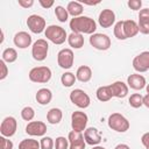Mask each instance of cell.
<instances>
[{
	"label": "cell",
	"mask_w": 149,
	"mask_h": 149,
	"mask_svg": "<svg viewBox=\"0 0 149 149\" xmlns=\"http://www.w3.org/2000/svg\"><path fill=\"white\" fill-rule=\"evenodd\" d=\"M70 28L72 33L77 34H90L93 35L95 34L97 30V22L90 17V16H78V17H72L70 21Z\"/></svg>",
	"instance_id": "obj_1"
},
{
	"label": "cell",
	"mask_w": 149,
	"mask_h": 149,
	"mask_svg": "<svg viewBox=\"0 0 149 149\" xmlns=\"http://www.w3.org/2000/svg\"><path fill=\"white\" fill-rule=\"evenodd\" d=\"M44 35H45L47 40H49L54 44H63L65 41H68V34H66L65 29L62 28L61 26H56V24L48 26L44 31Z\"/></svg>",
	"instance_id": "obj_2"
},
{
	"label": "cell",
	"mask_w": 149,
	"mask_h": 149,
	"mask_svg": "<svg viewBox=\"0 0 149 149\" xmlns=\"http://www.w3.org/2000/svg\"><path fill=\"white\" fill-rule=\"evenodd\" d=\"M129 121L120 113H113L108 116V127L118 133H125L129 129Z\"/></svg>",
	"instance_id": "obj_3"
},
{
	"label": "cell",
	"mask_w": 149,
	"mask_h": 149,
	"mask_svg": "<svg viewBox=\"0 0 149 149\" xmlns=\"http://www.w3.org/2000/svg\"><path fill=\"white\" fill-rule=\"evenodd\" d=\"M28 76H29V79L33 83L44 84V83H48L51 79L52 72H51L50 68H48V66H36V68H33L29 71Z\"/></svg>",
	"instance_id": "obj_4"
},
{
	"label": "cell",
	"mask_w": 149,
	"mask_h": 149,
	"mask_svg": "<svg viewBox=\"0 0 149 149\" xmlns=\"http://www.w3.org/2000/svg\"><path fill=\"white\" fill-rule=\"evenodd\" d=\"M48 51H49V44L43 38L35 41L33 47H31V56L37 62L44 61L48 56Z\"/></svg>",
	"instance_id": "obj_5"
},
{
	"label": "cell",
	"mask_w": 149,
	"mask_h": 149,
	"mask_svg": "<svg viewBox=\"0 0 149 149\" xmlns=\"http://www.w3.org/2000/svg\"><path fill=\"white\" fill-rule=\"evenodd\" d=\"M70 100L73 105H76L79 108H87L91 104L90 95L81 88H74L73 91H71Z\"/></svg>",
	"instance_id": "obj_6"
},
{
	"label": "cell",
	"mask_w": 149,
	"mask_h": 149,
	"mask_svg": "<svg viewBox=\"0 0 149 149\" xmlns=\"http://www.w3.org/2000/svg\"><path fill=\"white\" fill-rule=\"evenodd\" d=\"M90 44L97 50L105 51L111 48L112 42H111V38L106 34L95 33V34L91 35V37H90Z\"/></svg>",
	"instance_id": "obj_7"
},
{
	"label": "cell",
	"mask_w": 149,
	"mask_h": 149,
	"mask_svg": "<svg viewBox=\"0 0 149 149\" xmlns=\"http://www.w3.org/2000/svg\"><path fill=\"white\" fill-rule=\"evenodd\" d=\"M87 122H88V118H87V114L85 112L76 111V112H73L71 114V127H72V130L78 132V133L84 132L86 129Z\"/></svg>",
	"instance_id": "obj_8"
},
{
	"label": "cell",
	"mask_w": 149,
	"mask_h": 149,
	"mask_svg": "<svg viewBox=\"0 0 149 149\" xmlns=\"http://www.w3.org/2000/svg\"><path fill=\"white\" fill-rule=\"evenodd\" d=\"M27 26L29 30L34 34H41L42 31H45L47 29V23L43 16L37 15V14H31L27 19Z\"/></svg>",
	"instance_id": "obj_9"
},
{
	"label": "cell",
	"mask_w": 149,
	"mask_h": 149,
	"mask_svg": "<svg viewBox=\"0 0 149 149\" xmlns=\"http://www.w3.org/2000/svg\"><path fill=\"white\" fill-rule=\"evenodd\" d=\"M74 62V55L73 51L69 48H64L62 50H59V52L57 54V63L62 69H71Z\"/></svg>",
	"instance_id": "obj_10"
},
{
	"label": "cell",
	"mask_w": 149,
	"mask_h": 149,
	"mask_svg": "<svg viewBox=\"0 0 149 149\" xmlns=\"http://www.w3.org/2000/svg\"><path fill=\"white\" fill-rule=\"evenodd\" d=\"M17 129V121L14 116H6L0 126V133L5 137H10L16 133Z\"/></svg>",
	"instance_id": "obj_11"
},
{
	"label": "cell",
	"mask_w": 149,
	"mask_h": 149,
	"mask_svg": "<svg viewBox=\"0 0 149 149\" xmlns=\"http://www.w3.org/2000/svg\"><path fill=\"white\" fill-rule=\"evenodd\" d=\"M133 68L137 72H146L149 70V51H142L133 59Z\"/></svg>",
	"instance_id": "obj_12"
},
{
	"label": "cell",
	"mask_w": 149,
	"mask_h": 149,
	"mask_svg": "<svg viewBox=\"0 0 149 149\" xmlns=\"http://www.w3.org/2000/svg\"><path fill=\"white\" fill-rule=\"evenodd\" d=\"M26 133L30 136H44L47 133V125L42 121H30L26 126Z\"/></svg>",
	"instance_id": "obj_13"
},
{
	"label": "cell",
	"mask_w": 149,
	"mask_h": 149,
	"mask_svg": "<svg viewBox=\"0 0 149 149\" xmlns=\"http://www.w3.org/2000/svg\"><path fill=\"white\" fill-rule=\"evenodd\" d=\"M68 140H69V149H85L86 142L84 139V135L81 133L71 130L68 135Z\"/></svg>",
	"instance_id": "obj_14"
},
{
	"label": "cell",
	"mask_w": 149,
	"mask_h": 149,
	"mask_svg": "<svg viewBox=\"0 0 149 149\" xmlns=\"http://www.w3.org/2000/svg\"><path fill=\"white\" fill-rule=\"evenodd\" d=\"M98 22L102 28H109L115 23V13L112 9H102L99 14Z\"/></svg>",
	"instance_id": "obj_15"
},
{
	"label": "cell",
	"mask_w": 149,
	"mask_h": 149,
	"mask_svg": "<svg viewBox=\"0 0 149 149\" xmlns=\"http://www.w3.org/2000/svg\"><path fill=\"white\" fill-rule=\"evenodd\" d=\"M85 142L90 146H98L101 142V134L95 127H88L84 130Z\"/></svg>",
	"instance_id": "obj_16"
},
{
	"label": "cell",
	"mask_w": 149,
	"mask_h": 149,
	"mask_svg": "<svg viewBox=\"0 0 149 149\" xmlns=\"http://www.w3.org/2000/svg\"><path fill=\"white\" fill-rule=\"evenodd\" d=\"M127 85L128 87L133 88V90H142L143 87L147 86V83H146V78L140 74V73H133L130 76H128L127 78Z\"/></svg>",
	"instance_id": "obj_17"
},
{
	"label": "cell",
	"mask_w": 149,
	"mask_h": 149,
	"mask_svg": "<svg viewBox=\"0 0 149 149\" xmlns=\"http://www.w3.org/2000/svg\"><path fill=\"white\" fill-rule=\"evenodd\" d=\"M139 31L141 34L148 35L149 34V10L148 8H143L139 13Z\"/></svg>",
	"instance_id": "obj_18"
},
{
	"label": "cell",
	"mask_w": 149,
	"mask_h": 149,
	"mask_svg": "<svg viewBox=\"0 0 149 149\" xmlns=\"http://www.w3.org/2000/svg\"><path fill=\"white\" fill-rule=\"evenodd\" d=\"M13 42H14L15 47H17L20 49H26V48L30 47V44H31V36L27 31H19L15 34Z\"/></svg>",
	"instance_id": "obj_19"
},
{
	"label": "cell",
	"mask_w": 149,
	"mask_h": 149,
	"mask_svg": "<svg viewBox=\"0 0 149 149\" xmlns=\"http://www.w3.org/2000/svg\"><path fill=\"white\" fill-rule=\"evenodd\" d=\"M109 87L112 91V95L115 98H125L128 94V85L121 80L112 83Z\"/></svg>",
	"instance_id": "obj_20"
},
{
	"label": "cell",
	"mask_w": 149,
	"mask_h": 149,
	"mask_svg": "<svg viewBox=\"0 0 149 149\" xmlns=\"http://www.w3.org/2000/svg\"><path fill=\"white\" fill-rule=\"evenodd\" d=\"M123 31L126 38L134 37L139 34V26L134 20H125L123 21Z\"/></svg>",
	"instance_id": "obj_21"
},
{
	"label": "cell",
	"mask_w": 149,
	"mask_h": 149,
	"mask_svg": "<svg viewBox=\"0 0 149 149\" xmlns=\"http://www.w3.org/2000/svg\"><path fill=\"white\" fill-rule=\"evenodd\" d=\"M35 98H36V101L40 105H48V104H50V101L52 99V92L49 88L43 87V88H40L36 92Z\"/></svg>",
	"instance_id": "obj_22"
},
{
	"label": "cell",
	"mask_w": 149,
	"mask_h": 149,
	"mask_svg": "<svg viewBox=\"0 0 149 149\" xmlns=\"http://www.w3.org/2000/svg\"><path fill=\"white\" fill-rule=\"evenodd\" d=\"M76 78L77 80L81 81V83H87L91 80L92 78V70L90 66L87 65H81L77 69V72H76Z\"/></svg>",
	"instance_id": "obj_23"
},
{
	"label": "cell",
	"mask_w": 149,
	"mask_h": 149,
	"mask_svg": "<svg viewBox=\"0 0 149 149\" xmlns=\"http://www.w3.org/2000/svg\"><path fill=\"white\" fill-rule=\"evenodd\" d=\"M66 10L69 15H71L72 17H78V16H81L84 12V6L79 1H70L66 6Z\"/></svg>",
	"instance_id": "obj_24"
},
{
	"label": "cell",
	"mask_w": 149,
	"mask_h": 149,
	"mask_svg": "<svg viewBox=\"0 0 149 149\" xmlns=\"http://www.w3.org/2000/svg\"><path fill=\"white\" fill-rule=\"evenodd\" d=\"M62 118H63V112L61 108H57V107L50 108L47 113V121L51 125L59 123L62 121Z\"/></svg>",
	"instance_id": "obj_25"
},
{
	"label": "cell",
	"mask_w": 149,
	"mask_h": 149,
	"mask_svg": "<svg viewBox=\"0 0 149 149\" xmlns=\"http://www.w3.org/2000/svg\"><path fill=\"white\" fill-rule=\"evenodd\" d=\"M68 43L73 49H80L84 47V36L81 34L71 33L68 36Z\"/></svg>",
	"instance_id": "obj_26"
},
{
	"label": "cell",
	"mask_w": 149,
	"mask_h": 149,
	"mask_svg": "<svg viewBox=\"0 0 149 149\" xmlns=\"http://www.w3.org/2000/svg\"><path fill=\"white\" fill-rule=\"evenodd\" d=\"M95 95H97V99L99 101H108L113 98L112 95V91H111V87L109 85H106V86H100L97 88V92H95Z\"/></svg>",
	"instance_id": "obj_27"
},
{
	"label": "cell",
	"mask_w": 149,
	"mask_h": 149,
	"mask_svg": "<svg viewBox=\"0 0 149 149\" xmlns=\"http://www.w3.org/2000/svg\"><path fill=\"white\" fill-rule=\"evenodd\" d=\"M19 149H41V144L37 140L24 139L19 143Z\"/></svg>",
	"instance_id": "obj_28"
},
{
	"label": "cell",
	"mask_w": 149,
	"mask_h": 149,
	"mask_svg": "<svg viewBox=\"0 0 149 149\" xmlns=\"http://www.w3.org/2000/svg\"><path fill=\"white\" fill-rule=\"evenodd\" d=\"M2 61L6 63H14L17 59V51L14 48H7L2 51Z\"/></svg>",
	"instance_id": "obj_29"
},
{
	"label": "cell",
	"mask_w": 149,
	"mask_h": 149,
	"mask_svg": "<svg viewBox=\"0 0 149 149\" xmlns=\"http://www.w3.org/2000/svg\"><path fill=\"white\" fill-rule=\"evenodd\" d=\"M77 78H76V74L72 73V72H64L61 77V81L63 84V86L65 87H70L72 86L74 83H76Z\"/></svg>",
	"instance_id": "obj_30"
},
{
	"label": "cell",
	"mask_w": 149,
	"mask_h": 149,
	"mask_svg": "<svg viewBox=\"0 0 149 149\" xmlns=\"http://www.w3.org/2000/svg\"><path fill=\"white\" fill-rule=\"evenodd\" d=\"M128 102L133 108H140L143 105V95H141L140 93H134L129 97Z\"/></svg>",
	"instance_id": "obj_31"
},
{
	"label": "cell",
	"mask_w": 149,
	"mask_h": 149,
	"mask_svg": "<svg viewBox=\"0 0 149 149\" xmlns=\"http://www.w3.org/2000/svg\"><path fill=\"white\" fill-rule=\"evenodd\" d=\"M55 15L59 22H66L69 19V13L63 6H56L55 8Z\"/></svg>",
	"instance_id": "obj_32"
},
{
	"label": "cell",
	"mask_w": 149,
	"mask_h": 149,
	"mask_svg": "<svg viewBox=\"0 0 149 149\" xmlns=\"http://www.w3.org/2000/svg\"><path fill=\"white\" fill-rule=\"evenodd\" d=\"M114 36L118 40H127L123 31V21H118L114 24Z\"/></svg>",
	"instance_id": "obj_33"
},
{
	"label": "cell",
	"mask_w": 149,
	"mask_h": 149,
	"mask_svg": "<svg viewBox=\"0 0 149 149\" xmlns=\"http://www.w3.org/2000/svg\"><path fill=\"white\" fill-rule=\"evenodd\" d=\"M35 116V111L33 107L30 106H26L22 108L21 111V118L24 120V121H31Z\"/></svg>",
	"instance_id": "obj_34"
},
{
	"label": "cell",
	"mask_w": 149,
	"mask_h": 149,
	"mask_svg": "<svg viewBox=\"0 0 149 149\" xmlns=\"http://www.w3.org/2000/svg\"><path fill=\"white\" fill-rule=\"evenodd\" d=\"M69 140L65 136H58L55 140V149H69Z\"/></svg>",
	"instance_id": "obj_35"
},
{
	"label": "cell",
	"mask_w": 149,
	"mask_h": 149,
	"mask_svg": "<svg viewBox=\"0 0 149 149\" xmlns=\"http://www.w3.org/2000/svg\"><path fill=\"white\" fill-rule=\"evenodd\" d=\"M41 149H54L55 148V141L50 136H43L40 141Z\"/></svg>",
	"instance_id": "obj_36"
},
{
	"label": "cell",
	"mask_w": 149,
	"mask_h": 149,
	"mask_svg": "<svg viewBox=\"0 0 149 149\" xmlns=\"http://www.w3.org/2000/svg\"><path fill=\"white\" fill-rule=\"evenodd\" d=\"M14 144L9 140V137H5L1 135L0 137V149H13Z\"/></svg>",
	"instance_id": "obj_37"
},
{
	"label": "cell",
	"mask_w": 149,
	"mask_h": 149,
	"mask_svg": "<svg viewBox=\"0 0 149 149\" xmlns=\"http://www.w3.org/2000/svg\"><path fill=\"white\" fill-rule=\"evenodd\" d=\"M8 76V66L5 61H0V80H3Z\"/></svg>",
	"instance_id": "obj_38"
},
{
	"label": "cell",
	"mask_w": 149,
	"mask_h": 149,
	"mask_svg": "<svg viewBox=\"0 0 149 149\" xmlns=\"http://www.w3.org/2000/svg\"><path fill=\"white\" fill-rule=\"evenodd\" d=\"M128 7L133 10H141V7H142V1L141 0H129L127 2Z\"/></svg>",
	"instance_id": "obj_39"
},
{
	"label": "cell",
	"mask_w": 149,
	"mask_h": 149,
	"mask_svg": "<svg viewBox=\"0 0 149 149\" xmlns=\"http://www.w3.org/2000/svg\"><path fill=\"white\" fill-rule=\"evenodd\" d=\"M17 2L22 8H29L34 5V0H19Z\"/></svg>",
	"instance_id": "obj_40"
},
{
	"label": "cell",
	"mask_w": 149,
	"mask_h": 149,
	"mask_svg": "<svg viewBox=\"0 0 149 149\" xmlns=\"http://www.w3.org/2000/svg\"><path fill=\"white\" fill-rule=\"evenodd\" d=\"M38 3L43 7V8H50V7H52L54 6V0H38Z\"/></svg>",
	"instance_id": "obj_41"
},
{
	"label": "cell",
	"mask_w": 149,
	"mask_h": 149,
	"mask_svg": "<svg viewBox=\"0 0 149 149\" xmlns=\"http://www.w3.org/2000/svg\"><path fill=\"white\" fill-rule=\"evenodd\" d=\"M141 142H142V144H143L146 148L149 147V132H148V133H144V134L142 135V137H141Z\"/></svg>",
	"instance_id": "obj_42"
},
{
	"label": "cell",
	"mask_w": 149,
	"mask_h": 149,
	"mask_svg": "<svg viewBox=\"0 0 149 149\" xmlns=\"http://www.w3.org/2000/svg\"><path fill=\"white\" fill-rule=\"evenodd\" d=\"M143 105H144L146 107L149 108V94H148V93L143 97Z\"/></svg>",
	"instance_id": "obj_43"
},
{
	"label": "cell",
	"mask_w": 149,
	"mask_h": 149,
	"mask_svg": "<svg viewBox=\"0 0 149 149\" xmlns=\"http://www.w3.org/2000/svg\"><path fill=\"white\" fill-rule=\"evenodd\" d=\"M114 149H130V148H129V146H128V144H125V143H120V144L115 146V148H114Z\"/></svg>",
	"instance_id": "obj_44"
},
{
	"label": "cell",
	"mask_w": 149,
	"mask_h": 149,
	"mask_svg": "<svg viewBox=\"0 0 149 149\" xmlns=\"http://www.w3.org/2000/svg\"><path fill=\"white\" fill-rule=\"evenodd\" d=\"M84 5H90V6H94V5H98L100 3V1H95V2H92V1H83Z\"/></svg>",
	"instance_id": "obj_45"
},
{
	"label": "cell",
	"mask_w": 149,
	"mask_h": 149,
	"mask_svg": "<svg viewBox=\"0 0 149 149\" xmlns=\"http://www.w3.org/2000/svg\"><path fill=\"white\" fill-rule=\"evenodd\" d=\"M92 149H106V148L100 147V146H94V147H92Z\"/></svg>",
	"instance_id": "obj_46"
},
{
	"label": "cell",
	"mask_w": 149,
	"mask_h": 149,
	"mask_svg": "<svg viewBox=\"0 0 149 149\" xmlns=\"http://www.w3.org/2000/svg\"><path fill=\"white\" fill-rule=\"evenodd\" d=\"M146 90H147V93L149 94V84H147V86H146Z\"/></svg>",
	"instance_id": "obj_47"
},
{
	"label": "cell",
	"mask_w": 149,
	"mask_h": 149,
	"mask_svg": "<svg viewBox=\"0 0 149 149\" xmlns=\"http://www.w3.org/2000/svg\"><path fill=\"white\" fill-rule=\"evenodd\" d=\"M146 149H149V147H148V148H146Z\"/></svg>",
	"instance_id": "obj_48"
},
{
	"label": "cell",
	"mask_w": 149,
	"mask_h": 149,
	"mask_svg": "<svg viewBox=\"0 0 149 149\" xmlns=\"http://www.w3.org/2000/svg\"><path fill=\"white\" fill-rule=\"evenodd\" d=\"M148 10H149V8H148Z\"/></svg>",
	"instance_id": "obj_49"
}]
</instances>
